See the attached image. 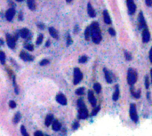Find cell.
<instances>
[{
	"label": "cell",
	"instance_id": "obj_22",
	"mask_svg": "<svg viewBox=\"0 0 152 136\" xmlns=\"http://www.w3.org/2000/svg\"><path fill=\"white\" fill-rule=\"evenodd\" d=\"M53 129L55 132H58L61 129V124L59 123L58 120H54V122L53 123Z\"/></svg>",
	"mask_w": 152,
	"mask_h": 136
},
{
	"label": "cell",
	"instance_id": "obj_19",
	"mask_svg": "<svg viewBox=\"0 0 152 136\" xmlns=\"http://www.w3.org/2000/svg\"><path fill=\"white\" fill-rule=\"evenodd\" d=\"M103 71H104V74H105V78H106V81L108 82V83H112V77H111V75H110V73L109 72V71L107 70L106 69H103Z\"/></svg>",
	"mask_w": 152,
	"mask_h": 136
},
{
	"label": "cell",
	"instance_id": "obj_14",
	"mask_svg": "<svg viewBox=\"0 0 152 136\" xmlns=\"http://www.w3.org/2000/svg\"><path fill=\"white\" fill-rule=\"evenodd\" d=\"M88 99H89V102H91V104H92V106L96 105V99L92 91H89L88 92Z\"/></svg>",
	"mask_w": 152,
	"mask_h": 136
},
{
	"label": "cell",
	"instance_id": "obj_1",
	"mask_svg": "<svg viewBox=\"0 0 152 136\" xmlns=\"http://www.w3.org/2000/svg\"><path fill=\"white\" fill-rule=\"evenodd\" d=\"M90 34L92 38V41L95 44H99L101 40V31L99 29V24L98 22H92L90 27Z\"/></svg>",
	"mask_w": 152,
	"mask_h": 136
},
{
	"label": "cell",
	"instance_id": "obj_46",
	"mask_svg": "<svg viewBox=\"0 0 152 136\" xmlns=\"http://www.w3.org/2000/svg\"><path fill=\"white\" fill-rule=\"evenodd\" d=\"M66 1H67V2H68V3H70V2H71V1H72V0H66Z\"/></svg>",
	"mask_w": 152,
	"mask_h": 136
},
{
	"label": "cell",
	"instance_id": "obj_9",
	"mask_svg": "<svg viewBox=\"0 0 152 136\" xmlns=\"http://www.w3.org/2000/svg\"><path fill=\"white\" fill-rule=\"evenodd\" d=\"M20 36H22L24 39H30V32L28 29H22V30L20 31Z\"/></svg>",
	"mask_w": 152,
	"mask_h": 136
},
{
	"label": "cell",
	"instance_id": "obj_2",
	"mask_svg": "<svg viewBox=\"0 0 152 136\" xmlns=\"http://www.w3.org/2000/svg\"><path fill=\"white\" fill-rule=\"evenodd\" d=\"M136 80H137V74H136L135 70L132 69H129L128 74H127V81H128V84L131 85H134Z\"/></svg>",
	"mask_w": 152,
	"mask_h": 136
},
{
	"label": "cell",
	"instance_id": "obj_37",
	"mask_svg": "<svg viewBox=\"0 0 152 136\" xmlns=\"http://www.w3.org/2000/svg\"><path fill=\"white\" fill-rule=\"evenodd\" d=\"M99 109H100V106H98V107L96 108V109H94V110L92 111V116H95V115L97 114V112H98V111H99Z\"/></svg>",
	"mask_w": 152,
	"mask_h": 136
},
{
	"label": "cell",
	"instance_id": "obj_40",
	"mask_svg": "<svg viewBox=\"0 0 152 136\" xmlns=\"http://www.w3.org/2000/svg\"><path fill=\"white\" fill-rule=\"evenodd\" d=\"M67 39H68V41H67V45H69L71 43H72V40H71L70 36H69V35L68 36V38H67Z\"/></svg>",
	"mask_w": 152,
	"mask_h": 136
},
{
	"label": "cell",
	"instance_id": "obj_10",
	"mask_svg": "<svg viewBox=\"0 0 152 136\" xmlns=\"http://www.w3.org/2000/svg\"><path fill=\"white\" fill-rule=\"evenodd\" d=\"M142 40L144 43H148L150 40V33L148 29H144L142 32Z\"/></svg>",
	"mask_w": 152,
	"mask_h": 136
},
{
	"label": "cell",
	"instance_id": "obj_13",
	"mask_svg": "<svg viewBox=\"0 0 152 136\" xmlns=\"http://www.w3.org/2000/svg\"><path fill=\"white\" fill-rule=\"evenodd\" d=\"M139 23H140V29H145L146 28V22H145L144 17H143V13L141 12L139 14Z\"/></svg>",
	"mask_w": 152,
	"mask_h": 136
},
{
	"label": "cell",
	"instance_id": "obj_31",
	"mask_svg": "<svg viewBox=\"0 0 152 136\" xmlns=\"http://www.w3.org/2000/svg\"><path fill=\"white\" fill-rule=\"evenodd\" d=\"M78 62H80V63H85V62H87V57L86 56H82L79 58V61Z\"/></svg>",
	"mask_w": 152,
	"mask_h": 136
},
{
	"label": "cell",
	"instance_id": "obj_29",
	"mask_svg": "<svg viewBox=\"0 0 152 136\" xmlns=\"http://www.w3.org/2000/svg\"><path fill=\"white\" fill-rule=\"evenodd\" d=\"M43 38H44V36L42 34H40L37 37V40H36V45H40L43 41Z\"/></svg>",
	"mask_w": 152,
	"mask_h": 136
},
{
	"label": "cell",
	"instance_id": "obj_3",
	"mask_svg": "<svg viewBox=\"0 0 152 136\" xmlns=\"http://www.w3.org/2000/svg\"><path fill=\"white\" fill-rule=\"evenodd\" d=\"M83 78V74L82 72L80 71V69L78 68H75L74 69V85H78L81 79Z\"/></svg>",
	"mask_w": 152,
	"mask_h": 136
},
{
	"label": "cell",
	"instance_id": "obj_28",
	"mask_svg": "<svg viewBox=\"0 0 152 136\" xmlns=\"http://www.w3.org/2000/svg\"><path fill=\"white\" fill-rule=\"evenodd\" d=\"M20 118H21V114H20V113H17V114L14 116V118H13V122H14L15 124H17L19 121H20Z\"/></svg>",
	"mask_w": 152,
	"mask_h": 136
},
{
	"label": "cell",
	"instance_id": "obj_35",
	"mask_svg": "<svg viewBox=\"0 0 152 136\" xmlns=\"http://www.w3.org/2000/svg\"><path fill=\"white\" fill-rule=\"evenodd\" d=\"M9 106L12 108V109H14V108L16 107V102H15L14 101H10V102H9Z\"/></svg>",
	"mask_w": 152,
	"mask_h": 136
},
{
	"label": "cell",
	"instance_id": "obj_32",
	"mask_svg": "<svg viewBox=\"0 0 152 136\" xmlns=\"http://www.w3.org/2000/svg\"><path fill=\"white\" fill-rule=\"evenodd\" d=\"M25 48L27 50H29V51H33V50H34V46H33L32 45H30V44H29V45H26Z\"/></svg>",
	"mask_w": 152,
	"mask_h": 136
},
{
	"label": "cell",
	"instance_id": "obj_38",
	"mask_svg": "<svg viewBox=\"0 0 152 136\" xmlns=\"http://www.w3.org/2000/svg\"><path fill=\"white\" fill-rule=\"evenodd\" d=\"M78 126H79V124H78V122H75V123L73 124V125H72V128L74 129V130H76V129L78 128Z\"/></svg>",
	"mask_w": 152,
	"mask_h": 136
},
{
	"label": "cell",
	"instance_id": "obj_18",
	"mask_svg": "<svg viewBox=\"0 0 152 136\" xmlns=\"http://www.w3.org/2000/svg\"><path fill=\"white\" fill-rule=\"evenodd\" d=\"M27 3H28V6H29V8L30 10H32V11H34V10H36V2H35V0H27Z\"/></svg>",
	"mask_w": 152,
	"mask_h": 136
},
{
	"label": "cell",
	"instance_id": "obj_17",
	"mask_svg": "<svg viewBox=\"0 0 152 136\" xmlns=\"http://www.w3.org/2000/svg\"><path fill=\"white\" fill-rule=\"evenodd\" d=\"M119 98V88H118V85L115 86V92L113 93V101L117 102Z\"/></svg>",
	"mask_w": 152,
	"mask_h": 136
},
{
	"label": "cell",
	"instance_id": "obj_30",
	"mask_svg": "<svg viewBox=\"0 0 152 136\" xmlns=\"http://www.w3.org/2000/svg\"><path fill=\"white\" fill-rule=\"evenodd\" d=\"M49 63V60H47V59H44V60H42L41 62H40V66H45V65H47V64Z\"/></svg>",
	"mask_w": 152,
	"mask_h": 136
},
{
	"label": "cell",
	"instance_id": "obj_39",
	"mask_svg": "<svg viewBox=\"0 0 152 136\" xmlns=\"http://www.w3.org/2000/svg\"><path fill=\"white\" fill-rule=\"evenodd\" d=\"M109 33L111 35V36H114L115 35H116V33H115V30H114L113 29H109Z\"/></svg>",
	"mask_w": 152,
	"mask_h": 136
},
{
	"label": "cell",
	"instance_id": "obj_26",
	"mask_svg": "<svg viewBox=\"0 0 152 136\" xmlns=\"http://www.w3.org/2000/svg\"><path fill=\"white\" fill-rule=\"evenodd\" d=\"M84 93H85V88L84 87H80V88H78L76 90L77 95H83Z\"/></svg>",
	"mask_w": 152,
	"mask_h": 136
},
{
	"label": "cell",
	"instance_id": "obj_23",
	"mask_svg": "<svg viewBox=\"0 0 152 136\" xmlns=\"http://www.w3.org/2000/svg\"><path fill=\"white\" fill-rule=\"evenodd\" d=\"M93 89H94V91H95L96 93H101V85H100L99 83H95L93 85Z\"/></svg>",
	"mask_w": 152,
	"mask_h": 136
},
{
	"label": "cell",
	"instance_id": "obj_4",
	"mask_svg": "<svg viewBox=\"0 0 152 136\" xmlns=\"http://www.w3.org/2000/svg\"><path fill=\"white\" fill-rule=\"evenodd\" d=\"M130 116L132 119V121L137 123L138 122V116L136 113V106L135 104H131L130 106Z\"/></svg>",
	"mask_w": 152,
	"mask_h": 136
},
{
	"label": "cell",
	"instance_id": "obj_33",
	"mask_svg": "<svg viewBox=\"0 0 152 136\" xmlns=\"http://www.w3.org/2000/svg\"><path fill=\"white\" fill-rule=\"evenodd\" d=\"M78 108H80V107H84V106H85L82 99H79V100L78 101Z\"/></svg>",
	"mask_w": 152,
	"mask_h": 136
},
{
	"label": "cell",
	"instance_id": "obj_8",
	"mask_svg": "<svg viewBox=\"0 0 152 136\" xmlns=\"http://www.w3.org/2000/svg\"><path fill=\"white\" fill-rule=\"evenodd\" d=\"M15 13H16V11H15V9H13V8H10V9L8 10V11L6 12V20L9 21V22H11V21L13 19V17H14Z\"/></svg>",
	"mask_w": 152,
	"mask_h": 136
},
{
	"label": "cell",
	"instance_id": "obj_36",
	"mask_svg": "<svg viewBox=\"0 0 152 136\" xmlns=\"http://www.w3.org/2000/svg\"><path fill=\"white\" fill-rule=\"evenodd\" d=\"M125 58H126L127 61H131V59H132V56H131V55L129 54L128 52L125 51Z\"/></svg>",
	"mask_w": 152,
	"mask_h": 136
},
{
	"label": "cell",
	"instance_id": "obj_43",
	"mask_svg": "<svg viewBox=\"0 0 152 136\" xmlns=\"http://www.w3.org/2000/svg\"><path fill=\"white\" fill-rule=\"evenodd\" d=\"M145 1H146L147 5H148V6H151V5H152V0H145Z\"/></svg>",
	"mask_w": 152,
	"mask_h": 136
},
{
	"label": "cell",
	"instance_id": "obj_21",
	"mask_svg": "<svg viewBox=\"0 0 152 136\" xmlns=\"http://www.w3.org/2000/svg\"><path fill=\"white\" fill-rule=\"evenodd\" d=\"M103 18H104V22H105L107 24H110L111 23V19H110V17H109V13H108L106 10L103 12Z\"/></svg>",
	"mask_w": 152,
	"mask_h": 136
},
{
	"label": "cell",
	"instance_id": "obj_7",
	"mask_svg": "<svg viewBox=\"0 0 152 136\" xmlns=\"http://www.w3.org/2000/svg\"><path fill=\"white\" fill-rule=\"evenodd\" d=\"M6 42H7V45L10 48L13 49L15 47V38L13 37L11 35H6Z\"/></svg>",
	"mask_w": 152,
	"mask_h": 136
},
{
	"label": "cell",
	"instance_id": "obj_25",
	"mask_svg": "<svg viewBox=\"0 0 152 136\" xmlns=\"http://www.w3.org/2000/svg\"><path fill=\"white\" fill-rule=\"evenodd\" d=\"M85 40H89V39H90V28L87 27L86 29H85Z\"/></svg>",
	"mask_w": 152,
	"mask_h": 136
},
{
	"label": "cell",
	"instance_id": "obj_16",
	"mask_svg": "<svg viewBox=\"0 0 152 136\" xmlns=\"http://www.w3.org/2000/svg\"><path fill=\"white\" fill-rule=\"evenodd\" d=\"M49 33H50L51 36H53V38H55V39H58V32L57 30L53 27L49 28Z\"/></svg>",
	"mask_w": 152,
	"mask_h": 136
},
{
	"label": "cell",
	"instance_id": "obj_47",
	"mask_svg": "<svg viewBox=\"0 0 152 136\" xmlns=\"http://www.w3.org/2000/svg\"><path fill=\"white\" fill-rule=\"evenodd\" d=\"M16 1H19V2H22V1H23V0H16Z\"/></svg>",
	"mask_w": 152,
	"mask_h": 136
},
{
	"label": "cell",
	"instance_id": "obj_44",
	"mask_svg": "<svg viewBox=\"0 0 152 136\" xmlns=\"http://www.w3.org/2000/svg\"><path fill=\"white\" fill-rule=\"evenodd\" d=\"M49 45H50V41L48 40V41L46 42V44H45V46H46V47H48Z\"/></svg>",
	"mask_w": 152,
	"mask_h": 136
},
{
	"label": "cell",
	"instance_id": "obj_42",
	"mask_svg": "<svg viewBox=\"0 0 152 136\" xmlns=\"http://www.w3.org/2000/svg\"><path fill=\"white\" fill-rule=\"evenodd\" d=\"M37 27L39 28V29H45V25H44V24H42V23H38L37 24Z\"/></svg>",
	"mask_w": 152,
	"mask_h": 136
},
{
	"label": "cell",
	"instance_id": "obj_24",
	"mask_svg": "<svg viewBox=\"0 0 152 136\" xmlns=\"http://www.w3.org/2000/svg\"><path fill=\"white\" fill-rule=\"evenodd\" d=\"M0 62L2 64L6 63V54L2 51H0Z\"/></svg>",
	"mask_w": 152,
	"mask_h": 136
},
{
	"label": "cell",
	"instance_id": "obj_20",
	"mask_svg": "<svg viewBox=\"0 0 152 136\" xmlns=\"http://www.w3.org/2000/svg\"><path fill=\"white\" fill-rule=\"evenodd\" d=\"M53 115H48V116L45 118V125L46 126H49L51 124L53 123Z\"/></svg>",
	"mask_w": 152,
	"mask_h": 136
},
{
	"label": "cell",
	"instance_id": "obj_45",
	"mask_svg": "<svg viewBox=\"0 0 152 136\" xmlns=\"http://www.w3.org/2000/svg\"><path fill=\"white\" fill-rule=\"evenodd\" d=\"M3 45H4V41L2 39H0V46H2Z\"/></svg>",
	"mask_w": 152,
	"mask_h": 136
},
{
	"label": "cell",
	"instance_id": "obj_41",
	"mask_svg": "<svg viewBox=\"0 0 152 136\" xmlns=\"http://www.w3.org/2000/svg\"><path fill=\"white\" fill-rule=\"evenodd\" d=\"M34 136H43V133H42L40 131H36L34 133Z\"/></svg>",
	"mask_w": 152,
	"mask_h": 136
},
{
	"label": "cell",
	"instance_id": "obj_6",
	"mask_svg": "<svg viewBox=\"0 0 152 136\" xmlns=\"http://www.w3.org/2000/svg\"><path fill=\"white\" fill-rule=\"evenodd\" d=\"M127 2V7H128L129 10V13L130 14H134L136 11V6L134 4V0H126Z\"/></svg>",
	"mask_w": 152,
	"mask_h": 136
},
{
	"label": "cell",
	"instance_id": "obj_11",
	"mask_svg": "<svg viewBox=\"0 0 152 136\" xmlns=\"http://www.w3.org/2000/svg\"><path fill=\"white\" fill-rule=\"evenodd\" d=\"M20 57L23 61H25V62H31V61H33V59H34L33 56L29 55V53H24V52H22V53H21Z\"/></svg>",
	"mask_w": 152,
	"mask_h": 136
},
{
	"label": "cell",
	"instance_id": "obj_48",
	"mask_svg": "<svg viewBox=\"0 0 152 136\" xmlns=\"http://www.w3.org/2000/svg\"><path fill=\"white\" fill-rule=\"evenodd\" d=\"M45 136H49V135H45Z\"/></svg>",
	"mask_w": 152,
	"mask_h": 136
},
{
	"label": "cell",
	"instance_id": "obj_34",
	"mask_svg": "<svg viewBox=\"0 0 152 136\" xmlns=\"http://www.w3.org/2000/svg\"><path fill=\"white\" fill-rule=\"evenodd\" d=\"M145 85H146V88H148V87H149V80H148V76H145Z\"/></svg>",
	"mask_w": 152,
	"mask_h": 136
},
{
	"label": "cell",
	"instance_id": "obj_27",
	"mask_svg": "<svg viewBox=\"0 0 152 136\" xmlns=\"http://www.w3.org/2000/svg\"><path fill=\"white\" fill-rule=\"evenodd\" d=\"M21 132H22V136H29V133L27 132V131H26V128L24 125H22V126H21Z\"/></svg>",
	"mask_w": 152,
	"mask_h": 136
},
{
	"label": "cell",
	"instance_id": "obj_5",
	"mask_svg": "<svg viewBox=\"0 0 152 136\" xmlns=\"http://www.w3.org/2000/svg\"><path fill=\"white\" fill-rule=\"evenodd\" d=\"M78 116L81 119H85V118H88V111H87L85 106L79 108V109H78Z\"/></svg>",
	"mask_w": 152,
	"mask_h": 136
},
{
	"label": "cell",
	"instance_id": "obj_12",
	"mask_svg": "<svg viewBox=\"0 0 152 136\" xmlns=\"http://www.w3.org/2000/svg\"><path fill=\"white\" fill-rule=\"evenodd\" d=\"M56 101L60 104H62V105H66V104H67V99H66V97L64 96L62 93H59V94L57 95Z\"/></svg>",
	"mask_w": 152,
	"mask_h": 136
},
{
	"label": "cell",
	"instance_id": "obj_15",
	"mask_svg": "<svg viewBox=\"0 0 152 136\" xmlns=\"http://www.w3.org/2000/svg\"><path fill=\"white\" fill-rule=\"evenodd\" d=\"M87 12H88V14L91 18H94L95 17V11L93 10L92 5L90 3H88V5H87Z\"/></svg>",
	"mask_w": 152,
	"mask_h": 136
}]
</instances>
